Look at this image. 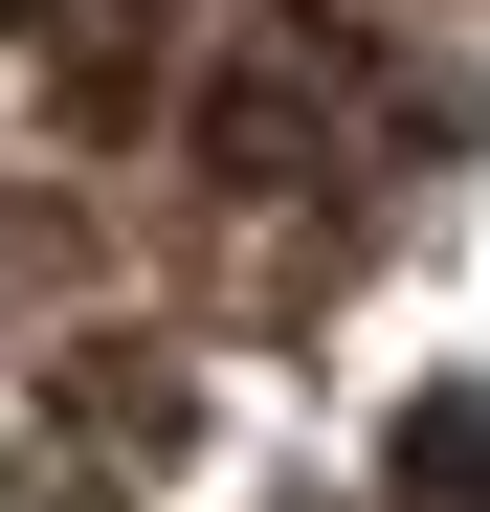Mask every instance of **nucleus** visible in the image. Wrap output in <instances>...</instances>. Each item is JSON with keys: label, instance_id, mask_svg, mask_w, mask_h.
<instances>
[{"label": "nucleus", "instance_id": "obj_1", "mask_svg": "<svg viewBox=\"0 0 490 512\" xmlns=\"http://www.w3.org/2000/svg\"><path fill=\"white\" fill-rule=\"evenodd\" d=\"M401 490H490V401H424V423H401Z\"/></svg>", "mask_w": 490, "mask_h": 512}]
</instances>
